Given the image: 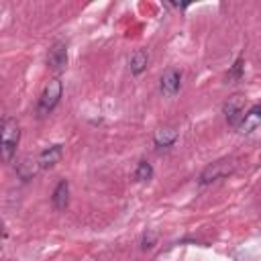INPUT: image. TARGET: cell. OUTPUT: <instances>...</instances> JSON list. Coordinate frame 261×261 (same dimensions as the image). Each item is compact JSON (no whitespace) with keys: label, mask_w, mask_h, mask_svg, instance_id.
Instances as JSON below:
<instances>
[{"label":"cell","mask_w":261,"mask_h":261,"mask_svg":"<svg viewBox=\"0 0 261 261\" xmlns=\"http://www.w3.org/2000/svg\"><path fill=\"white\" fill-rule=\"evenodd\" d=\"M259 124H261V102L255 104V106L243 116L239 128H241V133H251V130H255Z\"/></svg>","instance_id":"cell-8"},{"label":"cell","mask_w":261,"mask_h":261,"mask_svg":"<svg viewBox=\"0 0 261 261\" xmlns=\"http://www.w3.org/2000/svg\"><path fill=\"white\" fill-rule=\"evenodd\" d=\"M153 141L157 147H171L177 141V133L173 128H159V130H155Z\"/></svg>","instance_id":"cell-12"},{"label":"cell","mask_w":261,"mask_h":261,"mask_svg":"<svg viewBox=\"0 0 261 261\" xmlns=\"http://www.w3.org/2000/svg\"><path fill=\"white\" fill-rule=\"evenodd\" d=\"M153 177V165L149 161H139L137 163V169H135V179L137 181H149Z\"/></svg>","instance_id":"cell-13"},{"label":"cell","mask_w":261,"mask_h":261,"mask_svg":"<svg viewBox=\"0 0 261 261\" xmlns=\"http://www.w3.org/2000/svg\"><path fill=\"white\" fill-rule=\"evenodd\" d=\"M20 141V128L16 124L14 118H6L4 124H2V141H0V151H2V159L8 161L14 151H16V145Z\"/></svg>","instance_id":"cell-1"},{"label":"cell","mask_w":261,"mask_h":261,"mask_svg":"<svg viewBox=\"0 0 261 261\" xmlns=\"http://www.w3.org/2000/svg\"><path fill=\"white\" fill-rule=\"evenodd\" d=\"M37 169H41V167H39V161L31 159V157H24V159L16 165V175H18L22 181H29V179L37 173Z\"/></svg>","instance_id":"cell-11"},{"label":"cell","mask_w":261,"mask_h":261,"mask_svg":"<svg viewBox=\"0 0 261 261\" xmlns=\"http://www.w3.org/2000/svg\"><path fill=\"white\" fill-rule=\"evenodd\" d=\"M155 243H157V230H147V232L143 234L141 247H143V251H149V249L155 247Z\"/></svg>","instance_id":"cell-14"},{"label":"cell","mask_w":261,"mask_h":261,"mask_svg":"<svg viewBox=\"0 0 261 261\" xmlns=\"http://www.w3.org/2000/svg\"><path fill=\"white\" fill-rule=\"evenodd\" d=\"M67 63V45L63 41H57L51 49H49V55H47V65L55 71L63 69Z\"/></svg>","instance_id":"cell-6"},{"label":"cell","mask_w":261,"mask_h":261,"mask_svg":"<svg viewBox=\"0 0 261 261\" xmlns=\"http://www.w3.org/2000/svg\"><path fill=\"white\" fill-rule=\"evenodd\" d=\"M147 63H149V53H147L145 49L133 51V55H130V59H128L130 73H133V75H141V73L147 69Z\"/></svg>","instance_id":"cell-9"},{"label":"cell","mask_w":261,"mask_h":261,"mask_svg":"<svg viewBox=\"0 0 261 261\" xmlns=\"http://www.w3.org/2000/svg\"><path fill=\"white\" fill-rule=\"evenodd\" d=\"M51 202H53V206L57 210H63L67 206V202H69V184H67V179H61L55 186L53 196H51Z\"/></svg>","instance_id":"cell-10"},{"label":"cell","mask_w":261,"mask_h":261,"mask_svg":"<svg viewBox=\"0 0 261 261\" xmlns=\"http://www.w3.org/2000/svg\"><path fill=\"white\" fill-rule=\"evenodd\" d=\"M230 171H232V163H230V161H216V163L208 165V167L200 173L198 184H200V186H206V184L218 181V179H222L224 175H228Z\"/></svg>","instance_id":"cell-4"},{"label":"cell","mask_w":261,"mask_h":261,"mask_svg":"<svg viewBox=\"0 0 261 261\" xmlns=\"http://www.w3.org/2000/svg\"><path fill=\"white\" fill-rule=\"evenodd\" d=\"M243 63H245L243 57H239V59L234 61V65H232L230 71H228V77H230V80H241V77H243V67H245Z\"/></svg>","instance_id":"cell-15"},{"label":"cell","mask_w":261,"mask_h":261,"mask_svg":"<svg viewBox=\"0 0 261 261\" xmlns=\"http://www.w3.org/2000/svg\"><path fill=\"white\" fill-rule=\"evenodd\" d=\"M181 86V71L175 67H169L163 71L161 80H159V90L163 96H175L177 90Z\"/></svg>","instance_id":"cell-5"},{"label":"cell","mask_w":261,"mask_h":261,"mask_svg":"<svg viewBox=\"0 0 261 261\" xmlns=\"http://www.w3.org/2000/svg\"><path fill=\"white\" fill-rule=\"evenodd\" d=\"M61 155H63V145H51V147H47V149H43L41 151V155H39V167L41 169H49V167H53L55 163H59V159H61Z\"/></svg>","instance_id":"cell-7"},{"label":"cell","mask_w":261,"mask_h":261,"mask_svg":"<svg viewBox=\"0 0 261 261\" xmlns=\"http://www.w3.org/2000/svg\"><path fill=\"white\" fill-rule=\"evenodd\" d=\"M61 92H63V84L57 77H53V80H49L45 84V88L41 92V98H39V108H37L41 116L43 114H49L57 106V102L61 98Z\"/></svg>","instance_id":"cell-2"},{"label":"cell","mask_w":261,"mask_h":261,"mask_svg":"<svg viewBox=\"0 0 261 261\" xmlns=\"http://www.w3.org/2000/svg\"><path fill=\"white\" fill-rule=\"evenodd\" d=\"M222 112H224V116H226L228 124L239 126V124H241V120H243V116H245V98H243L241 94L230 96V98L224 102Z\"/></svg>","instance_id":"cell-3"}]
</instances>
